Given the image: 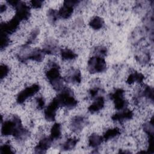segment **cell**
<instances>
[{"mask_svg": "<svg viewBox=\"0 0 154 154\" xmlns=\"http://www.w3.org/2000/svg\"><path fill=\"white\" fill-rule=\"evenodd\" d=\"M45 75L54 90L59 91L62 89L64 79L60 75V67L57 63L52 62L49 65Z\"/></svg>", "mask_w": 154, "mask_h": 154, "instance_id": "cell-1", "label": "cell"}, {"mask_svg": "<svg viewBox=\"0 0 154 154\" xmlns=\"http://www.w3.org/2000/svg\"><path fill=\"white\" fill-rule=\"evenodd\" d=\"M45 55L42 49L37 48L28 49L27 46L23 45L17 54V58L22 63H25L28 60L40 62L43 60Z\"/></svg>", "mask_w": 154, "mask_h": 154, "instance_id": "cell-2", "label": "cell"}, {"mask_svg": "<svg viewBox=\"0 0 154 154\" xmlns=\"http://www.w3.org/2000/svg\"><path fill=\"white\" fill-rule=\"evenodd\" d=\"M55 98L60 106H63L69 109H73L78 104V100L75 97L73 91L68 87L61 89V91Z\"/></svg>", "mask_w": 154, "mask_h": 154, "instance_id": "cell-3", "label": "cell"}, {"mask_svg": "<svg viewBox=\"0 0 154 154\" xmlns=\"http://www.w3.org/2000/svg\"><path fill=\"white\" fill-rule=\"evenodd\" d=\"M22 126L20 118L17 116H13L11 120L4 121L2 123L1 134L3 136L13 135L16 131Z\"/></svg>", "mask_w": 154, "mask_h": 154, "instance_id": "cell-4", "label": "cell"}, {"mask_svg": "<svg viewBox=\"0 0 154 154\" xmlns=\"http://www.w3.org/2000/svg\"><path fill=\"white\" fill-rule=\"evenodd\" d=\"M87 69L91 73H102L106 69V63L103 57L94 56L91 57L87 63Z\"/></svg>", "mask_w": 154, "mask_h": 154, "instance_id": "cell-5", "label": "cell"}, {"mask_svg": "<svg viewBox=\"0 0 154 154\" xmlns=\"http://www.w3.org/2000/svg\"><path fill=\"white\" fill-rule=\"evenodd\" d=\"M124 90L122 88H117L111 93L109 97L113 100L115 108L117 110H123L126 109L128 105V102L124 98Z\"/></svg>", "mask_w": 154, "mask_h": 154, "instance_id": "cell-6", "label": "cell"}, {"mask_svg": "<svg viewBox=\"0 0 154 154\" xmlns=\"http://www.w3.org/2000/svg\"><path fill=\"white\" fill-rule=\"evenodd\" d=\"M40 86L37 84H34L29 87H27L17 94L16 98L17 102L19 104L23 103L29 97L35 95L40 90Z\"/></svg>", "mask_w": 154, "mask_h": 154, "instance_id": "cell-7", "label": "cell"}, {"mask_svg": "<svg viewBox=\"0 0 154 154\" xmlns=\"http://www.w3.org/2000/svg\"><path fill=\"white\" fill-rule=\"evenodd\" d=\"M80 2L79 1L69 0L65 1L63 7L60 9L58 11V15L60 17L63 19L69 18L73 12L74 7Z\"/></svg>", "mask_w": 154, "mask_h": 154, "instance_id": "cell-8", "label": "cell"}, {"mask_svg": "<svg viewBox=\"0 0 154 154\" xmlns=\"http://www.w3.org/2000/svg\"><path fill=\"white\" fill-rule=\"evenodd\" d=\"M16 9L15 16L21 22L27 20L30 16V10L28 5L25 2L19 1L14 7Z\"/></svg>", "mask_w": 154, "mask_h": 154, "instance_id": "cell-9", "label": "cell"}, {"mask_svg": "<svg viewBox=\"0 0 154 154\" xmlns=\"http://www.w3.org/2000/svg\"><path fill=\"white\" fill-rule=\"evenodd\" d=\"M20 22V21L14 16L9 21L1 23L0 28L1 33L5 34L7 35L13 34L19 28Z\"/></svg>", "mask_w": 154, "mask_h": 154, "instance_id": "cell-10", "label": "cell"}, {"mask_svg": "<svg viewBox=\"0 0 154 154\" xmlns=\"http://www.w3.org/2000/svg\"><path fill=\"white\" fill-rule=\"evenodd\" d=\"M60 105L57 99L55 97L54 98L45 110L44 114L46 120L49 122L54 121L56 117L57 111Z\"/></svg>", "mask_w": 154, "mask_h": 154, "instance_id": "cell-11", "label": "cell"}, {"mask_svg": "<svg viewBox=\"0 0 154 154\" xmlns=\"http://www.w3.org/2000/svg\"><path fill=\"white\" fill-rule=\"evenodd\" d=\"M88 121L84 117L80 116H75L71 120L70 128L73 132L78 133L84 129Z\"/></svg>", "mask_w": 154, "mask_h": 154, "instance_id": "cell-12", "label": "cell"}, {"mask_svg": "<svg viewBox=\"0 0 154 154\" xmlns=\"http://www.w3.org/2000/svg\"><path fill=\"white\" fill-rule=\"evenodd\" d=\"M42 50L45 54H55L58 51V45L55 39L48 38L45 43Z\"/></svg>", "mask_w": 154, "mask_h": 154, "instance_id": "cell-13", "label": "cell"}, {"mask_svg": "<svg viewBox=\"0 0 154 154\" xmlns=\"http://www.w3.org/2000/svg\"><path fill=\"white\" fill-rule=\"evenodd\" d=\"M52 141L53 140L50 137L43 138L35 147V152L37 153H46L51 147Z\"/></svg>", "mask_w": 154, "mask_h": 154, "instance_id": "cell-14", "label": "cell"}, {"mask_svg": "<svg viewBox=\"0 0 154 154\" xmlns=\"http://www.w3.org/2000/svg\"><path fill=\"white\" fill-rule=\"evenodd\" d=\"M64 80L72 84H77L81 83L82 80V76L80 70L76 69H70L68 72Z\"/></svg>", "mask_w": 154, "mask_h": 154, "instance_id": "cell-15", "label": "cell"}, {"mask_svg": "<svg viewBox=\"0 0 154 154\" xmlns=\"http://www.w3.org/2000/svg\"><path fill=\"white\" fill-rule=\"evenodd\" d=\"M134 116L133 112L128 109H124L122 111L117 112L112 115L111 119L115 122H123L127 120L131 119Z\"/></svg>", "mask_w": 154, "mask_h": 154, "instance_id": "cell-16", "label": "cell"}, {"mask_svg": "<svg viewBox=\"0 0 154 154\" xmlns=\"http://www.w3.org/2000/svg\"><path fill=\"white\" fill-rule=\"evenodd\" d=\"M104 105H105V100L103 97L99 96L88 106V110L90 113L93 114L102 109L103 108Z\"/></svg>", "mask_w": 154, "mask_h": 154, "instance_id": "cell-17", "label": "cell"}, {"mask_svg": "<svg viewBox=\"0 0 154 154\" xmlns=\"http://www.w3.org/2000/svg\"><path fill=\"white\" fill-rule=\"evenodd\" d=\"M89 25L93 29L99 30L102 28L104 26V20L100 17L95 16L90 20L89 22Z\"/></svg>", "mask_w": 154, "mask_h": 154, "instance_id": "cell-18", "label": "cell"}, {"mask_svg": "<svg viewBox=\"0 0 154 154\" xmlns=\"http://www.w3.org/2000/svg\"><path fill=\"white\" fill-rule=\"evenodd\" d=\"M103 141V138L96 134H91L88 138V144L92 148H96L99 146Z\"/></svg>", "mask_w": 154, "mask_h": 154, "instance_id": "cell-19", "label": "cell"}, {"mask_svg": "<svg viewBox=\"0 0 154 154\" xmlns=\"http://www.w3.org/2000/svg\"><path fill=\"white\" fill-rule=\"evenodd\" d=\"M144 79V76L143 74L138 72H134L131 73L126 80V82L129 84H133L134 82L141 83Z\"/></svg>", "mask_w": 154, "mask_h": 154, "instance_id": "cell-20", "label": "cell"}, {"mask_svg": "<svg viewBox=\"0 0 154 154\" xmlns=\"http://www.w3.org/2000/svg\"><path fill=\"white\" fill-rule=\"evenodd\" d=\"M79 139L76 138H71L67 139L61 146V150L63 151H68L72 150L77 144Z\"/></svg>", "mask_w": 154, "mask_h": 154, "instance_id": "cell-21", "label": "cell"}, {"mask_svg": "<svg viewBox=\"0 0 154 154\" xmlns=\"http://www.w3.org/2000/svg\"><path fill=\"white\" fill-rule=\"evenodd\" d=\"M120 134V130L118 128H114L108 129L103 134L102 138L103 140L106 141L109 140L114 138V137L118 136Z\"/></svg>", "mask_w": 154, "mask_h": 154, "instance_id": "cell-22", "label": "cell"}, {"mask_svg": "<svg viewBox=\"0 0 154 154\" xmlns=\"http://www.w3.org/2000/svg\"><path fill=\"white\" fill-rule=\"evenodd\" d=\"M61 135V126L58 123L53 125L51 129V135L49 136L53 140L59 139Z\"/></svg>", "mask_w": 154, "mask_h": 154, "instance_id": "cell-23", "label": "cell"}, {"mask_svg": "<svg viewBox=\"0 0 154 154\" xmlns=\"http://www.w3.org/2000/svg\"><path fill=\"white\" fill-rule=\"evenodd\" d=\"M14 137L19 141H23L28 138L29 136V132L22 126L19 127L13 134Z\"/></svg>", "mask_w": 154, "mask_h": 154, "instance_id": "cell-24", "label": "cell"}, {"mask_svg": "<svg viewBox=\"0 0 154 154\" xmlns=\"http://www.w3.org/2000/svg\"><path fill=\"white\" fill-rule=\"evenodd\" d=\"M60 54L62 59L65 60H72L77 57V54L76 53L67 48L62 49L60 51Z\"/></svg>", "mask_w": 154, "mask_h": 154, "instance_id": "cell-25", "label": "cell"}, {"mask_svg": "<svg viewBox=\"0 0 154 154\" xmlns=\"http://www.w3.org/2000/svg\"><path fill=\"white\" fill-rule=\"evenodd\" d=\"M58 12L54 9H49L47 12V17L48 22L52 25L55 23V22L58 20Z\"/></svg>", "mask_w": 154, "mask_h": 154, "instance_id": "cell-26", "label": "cell"}, {"mask_svg": "<svg viewBox=\"0 0 154 154\" xmlns=\"http://www.w3.org/2000/svg\"><path fill=\"white\" fill-rule=\"evenodd\" d=\"M136 59L141 63H147L149 61L150 55L148 52L146 51H141L136 55Z\"/></svg>", "mask_w": 154, "mask_h": 154, "instance_id": "cell-27", "label": "cell"}, {"mask_svg": "<svg viewBox=\"0 0 154 154\" xmlns=\"http://www.w3.org/2000/svg\"><path fill=\"white\" fill-rule=\"evenodd\" d=\"M143 129L148 136H153V118L143 125Z\"/></svg>", "mask_w": 154, "mask_h": 154, "instance_id": "cell-28", "label": "cell"}, {"mask_svg": "<svg viewBox=\"0 0 154 154\" xmlns=\"http://www.w3.org/2000/svg\"><path fill=\"white\" fill-rule=\"evenodd\" d=\"M10 43V39L8 37V35L3 33H1L0 35V45H1V49L2 50L7 48Z\"/></svg>", "mask_w": 154, "mask_h": 154, "instance_id": "cell-29", "label": "cell"}, {"mask_svg": "<svg viewBox=\"0 0 154 154\" xmlns=\"http://www.w3.org/2000/svg\"><path fill=\"white\" fill-rule=\"evenodd\" d=\"M38 33H39V29H38V28H35L34 29H33V30L32 31V32H31L30 36H29V38H28V41L26 42V43L24 45L28 46L30 44L34 42L35 39L37 38V37Z\"/></svg>", "mask_w": 154, "mask_h": 154, "instance_id": "cell-30", "label": "cell"}, {"mask_svg": "<svg viewBox=\"0 0 154 154\" xmlns=\"http://www.w3.org/2000/svg\"><path fill=\"white\" fill-rule=\"evenodd\" d=\"M10 71L9 67L5 64H1L0 66V77L2 80L7 76Z\"/></svg>", "mask_w": 154, "mask_h": 154, "instance_id": "cell-31", "label": "cell"}, {"mask_svg": "<svg viewBox=\"0 0 154 154\" xmlns=\"http://www.w3.org/2000/svg\"><path fill=\"white\" fill-rule=\"evenodd\" d=\"M94 53L96 54L95 55L103 57L106 55L107 49L105 47H103V46L97 47L94 50Z\"/></svg>", "mask_w": 154, "mask_h": 154, "instance_id": "cell-32", "label": "cell"}, {"mask_svg": "<svg viewBox=\"0 0 154 154\" xmlns=\"http://www.w3.org/2000/svg\"><path fill=\"white\" fill-rule=\"evenodd\" d=\"M0 153H13L12 148L9 144H4L0 147Z\"/></svg>", "mask_w": 154, "mask_h": 154, "instance_id": "cell-33", "label": "cell"}, {"mask_svg": "<svg viewBox=\"0 0 154 154\" xmlns=\"http://www.w3.org/2000/svg\"><path fill=\"white\" fill-rule=\"evenodd\" d=\"M37 108L38 109H42L45 106V99L43 97L40 96L36 98Z\"/></svg>", "mask_w": 154, "mask_h": 154, "instance_id": "cell-34", "label": "cell"}, {"mask_svg": "<svg viewBox=\"0 0 154 154\" xmlns=\"http://www.w3.org/2000/svg\"><path fill=\"white\" fill-rule=\"evenodd\" d=\"M99 90H100V88L99 87H97L91 88L89 90V92H88L89 93L90 97L91 99L95 98L96 97V96L98 94V93L99 92Z\"/></svg>", "mask_w": 154, "mask_h": 154, "instance_id": "cell-35", "label": "cell"}, {"mask_svg": "<svg viewBox=\"0 0 154 154\" xmlns=\"http://www.w3.org/2000/svg\"><path fill=\"white\" fill-rule=\"evenodd\" d=\"M31 6L34 8H40L42 7L43 1L42 0H32L31 2Z\"/></svg>", "mask_w": 154, "mask_h": 154, "instance_id": "cell-36", "label": "cell"}, {"mask_svg": "<svg viewBox=\"0 0 154 154\" xmlns=\"http://www.w3.org/2000/svg\"><path fill=\"white\" fill-rule=\"evenodd\" d=\"M7 9V5L5 4H1V7H0V10H1V13H2L3 11H5Z\"/></svg>", "mask_w": 154, "mask_h": 154, "instance_id": "cell-37", "label": "cell"}]
</instances>
